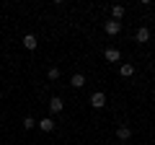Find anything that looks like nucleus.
Instances as JSON below:
<instances>
[{
  "label": "nucleus",
  "mask_w": 155,
  "mask_h": 145,
  "mask_svg": "<svg viewBox=\"0 0 155 145\" xmlns=\"http://www.w3.org/2000/svg\"><path fill=\"white\" fill-rule=\"evenodd\" d=\"M104 57H106L109 62H119V60H122V52H119V49H114V47H109V49L104 52Z\"/></svg>",
  "instance_id": "obj_6"
},
{
  "label": "nucleus",
  "mask_w": 155,
  "mask_h": 145,
  "mask_svg": "<svg viewBox=\"0 0 155 145\" xmlns=\"http://www.w3.org/2000/svg\"><path fill=\"white\" fill-rule=\"evenodd\" d=\"M104 29H106V34H109V36H116V34L122 31V21H106Z\"/></svg>",
  "instance_id": "obj_2"
},
{
  "label": "nucleus",
  "mask_w": 155,
  "mask_h": 145,
  "mask_svg": "<svg viewBox=\"0 0 155 145\" xmlns=\"http://www.w3.org/2000/svg\"><path fill=\"white\" fill-rule=\"evenodd\" d=\"M70 86H72V88H83V86H85V75H83V72H75V75L70 78Z\"/></svg>",
  "instance_id": "obj_7"
},
{
  "label": "nucleus",
  "mask_w": 155,
  "mask_h": 145,
  "mask_svg": "<svg viewBox=\"0 0 155 145\" xmlns=\"http://www.w3.org/2000/svg\"><path fill=\"white\" fill-rule=\"evenodd\" d=\"M134 39H137L140 44L150 42V29H147V26H140V29H137V34H134Z\"/></svg>",
  "instance_id": "obj_5"
},
{
  "label": "nucleus",
  "mask_w": 155,
  "mask_h": 145,
  "mask_svg": "<svg viewBox=\"0 0 155 145\" xmlns=\"http://www.w3.org/2000/svg\"><path fill=\"white\" fill-rule=\"evenodd\" d=\"M116 137H119V140H129V137H132V130H129V127H124V124H122V127L116 130Z\"/></svg>",
  "instance_id": "obj_10"
},
{
  "label": "nucleus",
  "mask_w": 155,
  "mask_h": 145,
  "mask_svg": "<svg viewBox=\"0 0 155 145\" xmlns=\"http://www.w3.org/2000/svg\"><path fill=\"white\" fill-rule=\"evenodd\" d=\"M47 78H49V80H57V78H60V67H49V70H47Z\"/></svg>",
  "instance_id": "obj_12"
},
{
  "label": "nucleus",
  "mask_w": 155,
  "mask_h": 145,
  "mask_svg": "<svg viewBox=\"0 0 155 145\" xmlns=\"http://www.w3.org/2000/svg\"><path fill=\"white\" fill-rule=\"evenodd\" d=\"M91 106H93V109H104L106 106V93L104 91H96V93L91 96Z\"/></svg>",
  "instance_id": "obj_1"
},
{
  "label": "nucleus",
  "mask_w": 155,
  "mask_h": 145,
  "mask_svg": "<svg viewBox=\"0 0 155 145\" xmlns=\"http://www.w3.org/2000/svg\"><path fill=\"white\" fill-rule=\"evenodd\" d=\"M119 72H122L124 78H132V75H134V65H132V62H124V65L119 67Z\"/></svg>",
  "instance_id": "obj_9"
},
{
  "label": "nucleus",
  "mask_w": 155,
  "mask_h": 145,
  "mask_svg": "<svg viewBox=\"0 0 155 145\" xmlns=\"http://www.w3.org/2000/svg\"><path fill=\"white\" fill-rule=\"evenodd\" d=\"M62 109H65V101H62L60 96H52V99H49V112H54V114H60Z\"/></svg>",
  "instance_id": "obj_3"
},
{
  "label": "nucleus",
  "mask_w": 155,
  "mask_h": 145,
  "mask_svg": "<svg viewBox=\"0 0 155 145\" xmlns=\"http://www.w3.org/2000/svg\"><path fill=\"white\" fill-rule=\"evenodd\" d=\"M36 44H39V39L34 34H26V36H23V47H26V49H36Z\"/></svg>",
  "instance_id": "obj_8"
},
{
  "label": "nucleus",
  "mask_w": 155,
  "mask_h": 145,
  "mask_svg": "<svg viewBox=\"0 0 155 145\" xmlns=\"http://www.w3.org/2000/svg\"><path fill=\"white\" fill-rule=\"evenodd\" d=\"M124 16V5H114L111 8V21H119Z\"/></svg>",
  "instance_id": "obj_11"
},
{
  "label": "nucleus",
  "mask_w": 155,
  "mask_h": 145,
  "mask_svg": "<svg viewBox=\"0 0 155 145\" xmlns=\"http://www.w3.org/2000/svg\"><path fill=\"white\" fill-rule=\"evenodd\" d=\"M23 127H26V130H31V127H36V119H31V117H26V119H23Z\"/></svg>",
  "instance_id": "obj_13"
},
{
  "label": "nucleus",
  "mask_w": 155,
  "mask_h": 145,
  "mask_svg": "<svg viewBox=\"0 0 155 145\" xmlns=\"http://www.w3.org/2000/svg\"><path fill=\"white\" fill-rule=\"evenodd\" d=\"M36 127L41 130V132H52V130H54V119L44 117V119H39V122H36Z\"/></svg>",
  "instance_id": "obj_4"
}]
</instances>
